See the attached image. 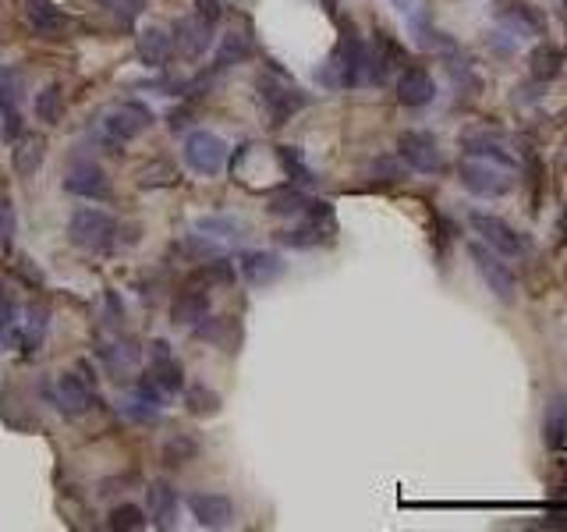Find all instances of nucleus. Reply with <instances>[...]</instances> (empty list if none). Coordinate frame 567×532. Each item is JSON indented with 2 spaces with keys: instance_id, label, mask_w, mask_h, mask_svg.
<instances>
[{
  "instance_id": "1a4fd4ad",
  "label": "nucleus",
  "mask_w": 567,
  "mask_h": 532,
  "mask_svg": "<svg viewBox=\"0 0 567 532\" xmlns=\"http://www.w3.org/2000/svg\"><path fill=\"white\" fill-rule=\"evenodd\" d=\"M188 511L195 515V522L202 529H227L234 518V504L231 497L217 490H199V493H188Z\"/></svg>"
},
{
  "instance_id": "4c0bfd02",
  "label": "nucleus",
  "mask_w": 567,
  "mask_h": 532,
  "mask_svg": "<svg viewBox=\"0 0 567 532\" xmlns=\"http://www.w3.org/2000/svg\"><path fill=\"white\" fill-rule=\"evenodd\" d=\"M195 451H199V447H195V440L174 437L171 444L164 447V458H167V465H181V462H188V458H192Z\"/></svg>"
},
{
  "instance_id": "6e6552de",
  "label": "nucleus",
  "mask_w": 567,
  "mask_h": 532,
  "mask_svg": "<svg viewBox=\"0 0 567 532\" xmlns=\"http://www.w3.org/2000/svg\"><path fill=\"white\" fill-rule=\"evenodd\" d=\"M153 125V114H149L142 103H121L117 110H110L103 118V132L110 142H132L139 139L146 128Z\"/></svg>"
},
{
  "instance_id": "39448f33",
  "label": "nucleus",
  "mask_w": 567,
  "mask_h": 532,
  "mask_svg": "<svg viewBox=\"0 0 567 532\" xmlns=\"http://www.w3.org/2000/svg\"><path fill=\"white\" fill-rule=\"evenodd\" d=\"M397 157L408 164V171H419V174H440L443 171L440 142H436V135L419 132V128L397 135Z\"/></svg>"
},
{
  "instance_id": "a211bd4d",
  "label": "nucleus",
  "mask_w": 567,
  "mask_h": 532,
  "mask_svg": "<svg viewBox=\"0 0 567 532\" xmlns=\"http://www.w3.org/2000/svg\"><path fill=\"white\" fill-rule=\"evenodd\" d=\"M465 153L468 157L493 160V164H504V167H511V171H518V157H514V149L507 146L497 132H468L465 135Z\"/></svg>"
},
{
  "instance_id": "cd10ccee",
  "label": "nucleus",
  "mask_w": 567,
  "mask_h": 532,
  "mask_svg": "<svg viewBox=\"0 0 567 532\" xmlns=\"http://www.w3.org/2000/svg\"><path fill=\"white\" fill-rule=\"evenodd\" d=\"M252 54V43L249 36H241V32H227L224 43L217 47V68H231V64H245V57Z\"/></svg>"
},
{
  "instance_id": "37998d69",
  "label": "nucleus",
  "mask_w": 567,
  "mask_h": 532,
  "mask_svg": "<svg viewBox=\"0 0 567 532\" xmlns=\"http://www.w3.org/2000/svg\"><path fill=\"white\" fill-rule=\"evenodd\" d=\"M11 235H15V210L8 199H0V245H11Z\"/></svg>"
},
{
  "instance_id": "9b49d317",
  "label": "nucleus",
  "mask_w": 567,
  "mask_h": 532,
  "mask_svg": "<svg viewBox=\"0 0 567 532\" xmlns=\"http://www.w3.org/2000/svg\"><path fill=\"white\" fill-rule=\"evenodd\" d=\"M25 22L43 40H64L71 29V18L57 8L54 0H25Z\"/></svg>"
},
{
  "instance_id": "c03bdc74",
  "label": "nucleus",
  "mask_w": 567,
  "mask_h": 532,
  "mask_svg": "<svg viewBox=\"0 0 567 532\" xmlns=\"http://www.w3.org/2000/svg\"><path fill=\"white\" fill-rule=\"evenodd\" d=\"M195 15H199L202 22L217 25L220 18H224V4H220V0H195Z\"/></svg>"
},
{
  "instance_id": "423d86ee",
  "label": "nucleus",
  "mask_w": 567,
  "mask_h": 532,
  "mask_svg": "<svg viewBox=\"0 0 567 532\" xmlns=\"http://www.w3.org/2000/svg\"><path fill=\"white\" fill-rule=\"evenodd\" d=\"M472 227L475 235L482 238V245H490L493 252H500V256H511V259H521L525 252H529V242L514 231L507 220L493 217V213H472Z\"/></svg>"
},
{
  "instance_id": "4be33fe9",
  "label": "nucleus",
  "mask_w": 567,
  "mask_h": 532,
  "mask_svg": "<svg viewBox=\"0 0 567 532\" xmlns=\"http://www.w3.org/2000/svg\"><path fill=\"white\" fill-rule=\"evenodd\" d=\"M146 501H149L153 522L160 525V529H174V522H178V493L167 483H153L146 490Z\"/></svg>"
},
{
  "instance_id": "72a5a7b5",
  "label": "nucleus",
  "mask_w": 567,
  "mask_h": 532,
  "mask_svg": "<svg viewBox=\"0 0 567 532\" xmlns=\"http://www.w3.org/2000/svg\"><path fill=\"white\" fill-rule=\"evenodd\" d=\"M18 132H22V110L18 103L0 100V142H15Z\"/></svg>"
},
{
  "instance_id": "7ed1b4c3",
  "label": "nucleus",
  "mask_w": 567,
  "mask_h": 532,
  "mask_svg": "<svg viewBox=\"0 0 567 532\" xmlns=\"http://www.w3.org/2000/svg\"><path fill=\"white\" fill-rule=\"evenodd\" d=\"M68 238L86 252H110L117 245V220L103 210H78L68 220Z\"/></svg>"
},
{
  "instance_id": "ddd939ff",
  "label": "nucleus",
  "mask_w": 567,
  "mask_h": 532,
  "mask_svg": "<svg viewBox=\"0 0 567 532\" xmlns=\"http://www.w3.org/2000/svg\"><path fill=\"white\" fill-rule=\"evenodd\" d=\"M174 50H178L181 57H188V61H195V57H202L206 50H210L213 43V25L202 22L199 15L192 18H178V25H174Z\"/></svg>"
},
{
  "instance_id": "f3484780",
  "label": "nucleus",
  "mask_w": 567,
  "mask_h": 532,
  "mask_svg": "<svg viewBox=\"0 0 567 532\" xmlns=\"http://www.w3.org/2000/svg\"><path fill=\"white\" fill-rule=\"evenodd\" d=\"M54 401L61 405V412L68 415V419L86 415L89 408H93V384L82 380V376H75V373H64L61 380H57V398Z\"/></svg>"
},
{
  "instance_id": "bb28decb",
  "label": "nucleus",
  "mask_w": 567,
  "mask_h": 532,
  "mask_svg": "<svg viewBox=\"0 0 567 532\" xmlns=\"http://www.w3.org/2000/svg\"><path fill=\"white\" fill-rule=\"evenodd\" d=\"M280 242L291 245V249H312V245H327L330 242V224H305L302 231H280Z\"/></svg>"
},
{
  "instance_id": "20e7f679",
  "label": "nucleus",
  "mask_w": 567,
  "mask_h": 532,
  "mask_svg": "<svg viewBox=\"0 0 567 532\" xmlns=\"http://www.w3.org/2000/svg\"><path fill=\"white\" fill-rule=\"evenodd\" d=\"M468 256H472V263H475V274H479L482 281H486V288L497 295V302L514 306V298H518V277L511 274V266L504 263V256L482 242L468 245Z\"/></svg>"
},
{
  "instance_id": "79ce46f5",
  "label": "nucleus",
  "mask_w": 567,
  "mask_h": 532,
  "mask_svg": "<svg viewBox=\"0 0 567 532\" xmlns=\"http://www.w3.org/2000/svg\"><path fill=\"white\" fill-rule=\"evenodd\" d=\"M181 249H185L188 256L202 259V263H206V259H217V256H220L217 245H213V242H202V238H195V235H188L185 242H181Z\"/></svg>"
},
{
  "instance_id": "ea45409f",
  "label": "nucleus",
  "mask_w": 567,
  "mask_h": 532,
  "mask_svg": "<svg viewBox=\"0 0 567 532\" xmlns=\"http://www.w3.org/2000/svg\"><path fill=\"white\" fill-rule=\"evenodd\" d=\"M15 306H11L8 298H0V348L4 345H11V341H15Z\"/></svg>"
},
{
  "instance_id": "b1692460",
  "label": "nucleus",
  "mask_w": 567,
  "mask_h": 532,
  "mask_svg": "<svg viewBox=\"0 0 567 532\" xmlns=\"http://www.w3.org/2000/svg\"><path fill=\"white\" fill-rule=\"evenodd\" d=\"M529 71L536 82H553L564 71V50L553 47V43H539L529 54Z\"/></svg>"
},
{
  "instance_id": "dca6fc26",
  "label": "nucleus",
  "mask_w": 567,
  "mask_h": 532,
  "mask_svg": "<svg viewBox=\"0 0 567 532\" xmlns=\"http://www.w3.org/2000/svg\"><path fill=\"white\" fill-rule=\"evenodd\" d=\"M500 25H504V36H518V40H539L546 32V18L539 15L529 4H507L500 11Z\"/></svg>"
},
{
  "instance_id": "4468645a",
  "label": "nucleus",
  "mask_w": 567,
  "mask_h": 532,
  "mask_svg": "<svg viewBox=\"0 0 567 532\" xmlns=\"http://www.w3.org/2000/svg\"><path fill=\"white\" fill-rule=\"evenodd\" d=\"M153 366H149V380H153L156 387L164 394H178L185 391V369H181V362L171 355V345L167 341H153Z\"/></svg>"
},
{
  "instance_id": "6ab92c4d",
  "label": "nucleus",
  "mask_w": 567,
  "mask_h": 532,
  "mask_svg": "<svg viewBox=\"0 0 567 532\" xmlns=\"http://www.w3.org/2000/svg\"><path fill=\"white\" fill-rule=\"evenodd\" d=\"M241 277L249 284H256V288H263V284H273L284 277V259L273 256V252H245L241 256Z\"/></svg>"
},
{
  "instance_id": "de8ad7c7",
  "label": "nucleus",
  "mask_w": 567,
  "mask_h": 532,
  "mask_svg": "<svg viewBox=\"0 0 567 532\" xmlns=\"http://www.w3.org/2000/svg\"><path fill=\"white\" fill-rule=\"evenodd\" d=\"M323 4H327V11H330V15H334V11H337V0H323Z\"/></svg>"
},
{
  "instance_id": "aec40b11",
  "label": "nucleus",
  "mask_w": 567,
  "mask_h": 532,
  "mask_svg": "<svg viewBox=\"0 0 567 532\" xmlns=\"http://www.w3.org/2000/svg\"><path fill=\"white\" fill-rule=\"evenodd\" d=\"M206 316H210V295L192 281V288L181 291L178 302H174L171 320L178 323V327H195V323H202Z\"/></svg>"
},
{
  "instance_id": "a19ab883",
  "label": "nucleus",
  "mask_w": 567,
  "mask_h": 532,
  "mask_svg": "<svg viewBox=\"0 0 567 532\" xmlns=\"http://www.w3.org/2000/svg\"><path fill=\"white\" fill-rule=\"evenodd\" d=\"M178 181V174L171 171L167 164H153L142 171V188H153V185H174Z\"/></svg>"
},
{
  "instance_id": "e433bc0d",
  "label": "nucleus",
  "mask_w": 567,
  "mask_h": 532,
  "mask_svg": "<svg viewBox=\"0 0 567 532\" xmlns=\"http://www.w3.org/2000/svg\"><path fill=\"white\" fill-rule=\"evenodd\" d=\"M107 8L114 11L117 15V22L125 25H135V18L142 15V11H146V0H107Z\"/></svg>"
},
{
  "instance_id": "58836bf2",
  "label": "nucleus",
  "mask_w": 567,
  "mask_h": 532,
  "mask_svg": "<svg viewBox=\"0 0 567 532\" xmlns=\"http://www.w3.org/2000/svg\"><path fill=\"white\" fill-rule=\"evenodd\" d=\"M373 174H376V178H387V181H404V178H408V164H404V160H397V157H380L373 164Z\"/></svg>"
},
{
  "instance_id": "49530a36",
  "label": "nucleus",
  "mask_w": 567,
  "mask_h": 532,
  "mask_svg": "<svg viewBox=\"0 0 567 532\" xmlns=\"http://www.w3.org/2000/svg\"><path fill=\"white\" fill-rule=\"evenodd\" d=\"M560 18H564V25H567V0H560Z\"/></svg>"
},
{
  "instance_id": "473e14b6",
  "label": "nucleus",
  "mask_w": 567,
  "mask_h": 532,
  "mask_svg": "<svg viewBox=\"0 0 567 532\" xmlns=\"http://www.w3.org/2000/svg\"><path fill=\"white\" fill-rule=\"evenodd\" d=\"M107 525L114 532H139V529H146V515H142L135 504H117V508L110 511Z\"/></svg>"
},
{
  "instance_id": "f03ea898",
  "label": "nucleus",
  "mask_w": 567,
  "mask_h": 532,
  "mask_svg": "<svg viewBox=\"0 0 567 532\" xmlns=\"http://www.w3.org/2000/svg\"><path fill=\"white\" fill-rule=\"evenodd\" d=\"M458 178L461 185L479 199H497V196H507L518 181V171L504 164H493V160H482V157H461L458 164Z\"/></svg>"
},
{
  "instance_id": "0eeeda50",
  "label": "nucleus",
  "mask_w": 567,
  "mask_h": 532,
  "mask_svg": "<svg viewBox=\"0 0 567 532\" xmlns=\"http://www.w3.org/2000/svg\"><path fill=\"white\" fill-rule=\"evenodd\" d=\"M185 160L199 174H220L227 167V142L213 132H192L185 139Z\"/></svg>"
},
{
  "instance_id": "a18cd8bd",
  "label": "nucleus",
  "mask_w": 567,
  "mask_h": 532,
  "mask_svg": "<svg viewBox=\"0 0 567 532\" xmlns=\"http://www.w3.org/2000/svg\"><path fill=\"white\" fill-rule=\"evenodd\" d=\"M390 4H394L397 11H412V0H390Z\"/></svg>"
},
{
  "instance_id": "2f4dec72",
  "label": "nucleus",
  "mask_w": 567,
  "mask_h": 532,
  "mask_svg": "<svg viewBox=\"0 0 567 532\" xmlns=\"http://www.w3.org/2000/svg\"><path fill=\"white\" fill-rule=\"evenodd\" d=\"M36 114L39 121H47V125H57L64 114V93L57 86H47L43 93L36 96Z\"/></svg>"
},
{
  "instance_id": "f8f14e48",
  "label": "nucleus",
  "mask_w": 567,
  "mask_h": 532,
  "mask_svg": "<svg viewBox=\"0 0 567 532\" xmlns=\"http://www.w3.org/2000/svg\"><path fill=\"white\" fill-rule=\"evenodd\" d=\"M394 96L401 107H429V103L436 100L433 75H429L426 68L408 64V68H401V79H397V86H394Z\"/></svg>"
},
{
  "instance_id": "5701e85b",
  "label": "nucleus",
  "mask_w": 567,
  "mask_h": 532,
  "mask_svg": "<svg viewBox=\"0 0 567 532\" xmlns=\"http://www.w3.org/2000/svg\"><path fill=\"white\" fill-rule=\"evenodd\" d=\"M43 153H47V139L43 135H25V139L15 142V153H11V167H15L22 178L39 171L43 164Z\"/></svg>"
},
{
  "instance_id": "f257e3e1",
  "label": "nucleus",
  "mask_w": 567,
  "mask_h": 532,
  "mask_svg": "<svg viewBox=\"0 0 567 532\" xmlns=\"http://www.w3.org/2000/svg\"><path fill=\"white\" fill-rule=\"evenodd\" d=\"M362 57H366V43L358 40V32L348 22L341 25V40H337L334 54L319 68V86L327 89H355L362 86Z\"/></svg>"
},
{
  "instance_id": "393cba45",
  "label": "nucleus",
  "mask_w": 567,
  "mask_h": 532,
  "mask_svg": "<svg viewBox=\"0 0 567 532\" xmlns=\"http://www.w3.org/2000/svg\"><path fill=\"white\" fill-rule=\"evenodd\" d=\"M309 203L312 199L305 196V192H298V188H280V192H273V196L266 199V210H270L273 217H295V213H305Z\"/></svg>"
},
{
  "instance_id": "2eb2a0df",
  "label": "nucleus",
  "mask_w": 567,
  "mask_h": 532,
  "mask_svg": "<svg viewBox=\"0 0 567 532\" xmlns=\"http://www.w3.org/2000/svg\"><path fill=\"white\" fill-rule=\"evenodd\" d=\"M64 188H68L71 196H86V199L110 196L107 174H103L96 164H89V160H78V164L68 167V174H64Z\"/></svg>"
},
{
  "instance_id": "a878e982",
  "label": "nucleus",
  "mask_w": 567,
  "mask_h": 532,
  "mask_svg": "<svg viewBox=\"0 0 567 532\" xmlns=\"http://www.w3.org/2000/svg\"><path fill=\"white\" fill-rule=\"evenodd\" d=\"M29 320L22 323V330H15V341H22L25 352H36L43 334H47V309L43 306H29Z\"/></svg>"
},
{
  "instance_id": "c9c22d12",
  "label": "nucleus",
  "mask_w": 567,
  "mask_h": 532,
  "mask_svg": "<svg viewBox=\"0 0 567 532\" xmlns=\"http://www.w3.org/2000/svg\"><path fill=\"white\" fill-rule=\"evenodd\" d=\"M202 231V235H213V238H238L241 235V224L231 217H202L199 224H195Z\"/></svg>"
},
{
  "instance_id": "c85d7f7f",
  "label": "nucleus",
  "mask_w": 567,
  "mask_h": 532,
  "mask_svg": "<svg viewBox=\"0 0 567 532\" xmlns=\"http://www.w3.org/2000/svg\"><path fill=\"white\" fill-rule=\"evenodd\" d=\"M103 362H107L110 373H128V369L135 366V359H139V352H135V345H128V341H114V345H103L100 348Z\"/></svg>"
},
{
  "instance_id": "c756f323",
  "label": "nucleus",
  "mask_w": 567,
  "mask_h": 532,
  "mask_svg": "<svg viewBox=\"0 0 567 532\" xmlns=\"http://www.w3.org/2000/svg\"><path fill=\"white\" fill-rule=\"evenodd\" d=\"M185 408L192 415H199V419H206V415H217L220 412V394L210 391V387H188L185 391Z\"/></svg>"
},
{
  "instance_id": "9d476101",
  "label": "nucleus",
  "mask_w": 567,
  "mask_h": 532,
  "mask_svg": "<svg viewBox=\"0 0 567 532\" xmlns=\"http://www.w3.org/2000/svg\"><path fill=\"white\" fill-rule=\"evenodd\" d=\"M259 96H263V107H266V114H270V125H284L291 114H298V110L305 107L302 93H295V89L284 86V82L270 79V75L259 79Z\"/></svg>"
},
{
  "instance_id": "412c9836",
  "label": "nucleus",
  "mask_w": 567,
  "mask_h": 532,
  "mask_svg": "<svg viewBox=\"0 0 567 532\" xmlns=\"http://www.w3.org/2000/svg\"><path fill=\"white\" fill-rule=\"evenodd\" d=\"M135 54H139V61L146 64V68H160V64H167L174 54L171 32H164V29L139 32V40H135Z\"/></svg>"
},
{
  "instance_id": "7c9ffc66",
  "label": "nucleus",
  "mask_w": 567,
  "mask_h": 532,
  "mask_svg": "<svg viewBox=\"0 0 567 532\" xmlns=\"http://www.w3.org/2000/svg\"><path fill=\"white\" fill-rule=\"evenodd\" d=\"M567 440V405L564 398H557L546 412V444L550 447H564Z\"/></svg>"
},
{
  "instance_id": "f704fd0d",
  "label": "nucleus",
  "mask_w": 567,
  "mask_h": 532,
  "mask_svg": "<svg viewBox=\"0 0 567 532\" xmlns=\"http://www.w3.org/2000/svg\"><path fill=\"white\" fill-rule=\"evenodd\" d=\"M277 157H280V164H284V171H288L291 178L302 181V185H309V181H312V171L305 167V160L298 157V149H295V146H277Z\"/></svg>"
}]
</instances>
